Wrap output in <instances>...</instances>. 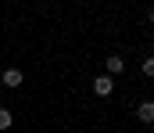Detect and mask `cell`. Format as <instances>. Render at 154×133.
Wrapping results in <instances>:
<instances>
[{
	"label": "cell",
	"instance_id": "7a4b0ae2",
	"mask_svg": "<svg viewBox=\"0 0 154 133\" xmlns=\"http://www.w3.org/2000/svg\"><path fill=\"white\" fill-rule=\"evenodd\" d=\"M22 79H25V76H22V68H14V65H11V68H4V72H0V83H4V87H22Z\"/></svg>",
	"mask_w": 154,
	"mask_h": 133
},
{
	"label": "cell",
	"instance_id": "3957f363",
	"mask_svg": "<svg viewBox=\"0 0 154 133\" xmlns=\"http://www.w3.org/2000/svg\"><path fill=\"white\" fill-rule=\"evenodd\" d=\"M122 72H125V58L111 54V58L104 61V76H111V79H115V76H122Z\"/></svg>",
	"mask_w": 154,
	"mask_h": 133
},
{
	"label": "cell",
	"instance_id": "277c9868",
	"mask_svg": "<svg viewBox=\"0 0 154 133\" xmlns=\"http://www.w3.org/2000/svg\"><path fill=\"white\" fill-rule=\"evenodd\" d=\"M136 119H140L143 126H154V101H140V104H136Z\"/></svg>",
	"mask_w": 154,
	"mask_h": 133
},
{
	"label": "cell",
	"instance_id": "5b68a950",
	"mask_svg": "<svg viewBox=\"0 0 154 133\" xmlns=\"http://www.w3.org/2000/svg\"><path fill=\"white\" fill-rule=\"evenodd\" d=\"M11 122H14V115L7 108H0V130H11Z\"/></svg>",
	"mask_w": 154,
	"mask_h": 133
},
{
	"label": "cell",
	"instance_id": "ba28073f",
	"mask_svg": "<svg viewBox=\"0 0 154 133\" xmlns=\"http://www.w3.org/2000/svg\"><path fill=\"white\" fill-rule=\"evenodd\" d=\"M151 18H154V11H151Z\"/></svg>",
	"mask_w": 154,
	"mask_h": 133
},
{
	"label": "cell",
	"instance_id": "8992f818",
	"mask_svg": "<svg viewBox=\"0 0 154 133\" xmlns=\"http://www.w3.org/2000/svg\"><path fill=\"white\" fill-rule=\"evenodd\" d=\"M140 68H143V76H147V79H154V58H143V65H140Z\"/></svg>",
	"mask_w": 154,
	"mask_h": 133
},
{
	"label": "cell",
	"instance_id": "52a82bcc",
	"mask_svg": "<svg viewBox=\"0 0 154 133\" xmlns=\"http://www.w3.org/2000/svg\"><path fill=\"white\" fill-rule=\"evenodd\" d=\"M111 133H122V130H111Z\"/></svg>",
	"mask_w": 154,
	"mask_h": 133
},
{
	"label": "cell",
	"instance_id": "6da1fadb",
	"mask_svg": "<svg viewBox=\"0 0 154 133\" xmlns=\"http://www.w3.org/2000/svg\"><path fill=\"white\" fill-rule=\"evenodd\" d=\"M93 93H97V97H111V93H115V79H111V76H97V79H93Z\"/></svg>",
	"mask_w": 154,
	"mask_h": 133
}]
</instances>
